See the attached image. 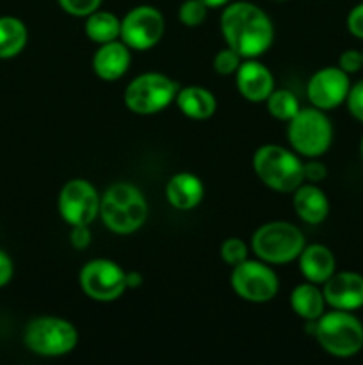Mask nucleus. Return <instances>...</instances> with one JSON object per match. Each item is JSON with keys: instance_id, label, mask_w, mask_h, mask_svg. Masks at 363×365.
I'll return each instance as SVG.
<instances>
[{"instance_id": "nucleus-34", "label": "nucleus", "mask_w": 363, "mask_h": 365, "mask_svg": "<svg viewBox=\"0 0 363 365\" xmlns=\"http://www.w3.org/2000/svg\"><path fill=\"white\" fill-rule=\"evenodd\" d=\"M14 277V264L9 253L0 248V289L6 287Z\"/></svg>"}, {"instance_id": "nucleus-5", "label": "nucleus", "mask_w": 363, "mask_h": 365, "mask_svg": "<svg viewBox=\"0 0 363 365\" xmlns=\"http://www.w3.org/2000/svg\"><path fill=\"white\" fill-rule=\"evenodd\" d=\"M287 138L292 150L306 159H319L330 150L333 143V125L326 110L317 107H305L287 121Z\"/></svg>"}, {"instance_id": "nucleus-3", "label": "nucleus", "mask_w": 363, "mask_h": 365, "mask_svg": "<svg viewBox=\"0 0 363 365\" xmlns=\"http://www.w3.org/2000/svg\"><path fill=\"white\" fill-rule=\"evenodd\" d=\"M253 171L276 192H294L305 182V164L298 153L280 145L260 146L253 155Z\"/></svg>"}, {"instance_id": "nucleus-2", "label": "nucleus", "mask_w": 363, "mask_h": 365, "mask_svg": "<svg viewBox=\"0 0 363 365\" xmlns=\"http://www.w3.org/2000/svg\"><path fill=\"white\" fill-rule=\"evenodd\" d=\"M98 217L112 234H134L148 220L146 196L130 182H116L100 196Z\"/></svg>"}, {"instance_id": "nucleus-36", "label": "nucleus", "mask_w": 363, "mask_h": 365, "mask_svg": "<svg viewBox=\"0 0 363 365\" xmlns=\"http://www.w3.org/2000/svg\"><path fill=\"white\" fill-rule=\"evenodd\" d=\"M203 4L210 7V9H216V7H224L226 4H230L231 0H201Z\"/></svg>"}, {"instance_id": "nucleus-30", "label": "nucleus", "mask_w": 363, "mask_h": 365, "mask_svg": "<svg viewBox=\"0 0 363 365\" xmlns=\"http://www.w3.org/2000/svg\"><path fill=\"white\" fill-rule=\"evenodd\" d=\"M338 68L344 70L345 73H356V71H359L363 68V53L354 48L345 50L338 57Z\"/></svg>"}, {"instance_id": "nucleus-19", "label": "nucleus", "mask_w": 363, "mask_h": 365, "mask_svg": "<svg viewBox=\"0 0 363 365\" xmlns=\"http://www.w3.org/2000/svg\"><path fill=\"white\" fill-rule=\"evenodd\" d=\"M298 260L305 280L315 285H324V282L330 280L331 274L337 271L333 252L324 245H306Z\"/></svg>"}, {"instance_id": "nucleus-11", "label": "nucleus", "mask_w": 363, "mask_h": 365, "mask_svg": "<svg viewBox=\"0 0 363 365\" xmlns=\"http://www.w3.org/2000/svg\"><path fill=\"white\" fill-rule=\"evenodd\" d=\"M166 32L162 13L153 6H135L121 18L120 39L130 50L144 52L153 48Z\"/></svg>"}, {"instance_id": "nucleus-10", "label": "nucleus", "mask_w": 363, "mask_h": 365, "mask_svg": "<svg viewBox=\"0 0 363 365\" xmlns=\"http://www.w3.org/2000/svg\"><path fill=\"white\" fill-rule=\"evenodd\" d=\"M127 271L109 259H93L80 269L78 284L82 292L95 302L109 303L121 298L127 291Z\"/></svg>"}, {"instance_id": "nucleus-32", "label": "nucleus", "mask_w": 363, "mask_h": 365, "mask_svg": "<svg viewBox=\"0 0 363 365\" xmlns=\"http://www.w3.org/2000/svg\"><path fill=\"white\" fill-rule=\"evenodd\" d=\"M347 29L354 38L363 39V2L352 7L347 14Z\"/></svg>"}, {"instance_id": "nucleus-24", "label": "nucleus", "mask_w": 363, "mask_h": 365, "mask_svg": "<svg viewBox=\"0 0 363 365\" xmlns=\"http://www.w3.org/2000/svg\"><path fill=\"white\" fill-rule=\"evenodd\" d=\"M265 103L270 116L278 121H285V123L290 121L301 109L298 96L288 89H274L269 98L265 100Z\"/></svg>"}, {"instance_id": "nucleus-12", "label": "nucleus", "mask_w": 363, "mask_h": 365, "mask_svg": "<svg viewBox=\"0 0 363 365\" xmlns=\"http://www.w3.org/2000/svg\"><path fill=\"white\" fill-rule=\"evenodd\" d=\"M57 209L64 223L91 225L100 214V195L85 178H71L63 185L57 198Z\"/></svg>"}, {"instance_id": "nucleus-29", "label": "nucleus", "mask_w": 363, "mask_h": 365, "mask_svg": "<svg viewBox=\"0 0 363 365\" xmlns=\"http://www.w3.org/2000/svg\"><path fill=\"white\" fill-rule=\"evenodd\" d=\"M345 102H347L349 113H351L356 120L363 123V81L356 82L354 86H351Z\"/></svg>"}, {"instance_id": "nucleus-26", "label": "nucleus", "mask_w": 363, "mask_h": 365, "mask_svg": "<svg viewBox=\"0 0 363 365\" xmlns=\"http://www.w3.org/2000/svg\"><path fill=\"white\" fill-rule=\"evenodd\" d=\"M219 253L223 262L233 267L248 259V246H246V242L242 239L230 237L226 241H223Z\"/></svg>"}, {"instance_id": "nucleus-7", "label": "nucleus", "mask_w": 363, "mask_h": 365, "mask_svg": "<svg viewBox=\"0 0 363 365\" xmlns=\"http://www.w3.org/2000/svg\"><path fill=\"white\" fill-rule=\"evenodd\" d=\"M306 246L305 235L288 221H269L256 228L251 248L267 264H288L301 255Z\"/></svg>"}, {"instance_id": "nucleus-14", "label": "nucleus", "mask_w": 363, "mask_h": 365, "mask_svg": "<svg viewBox=\"0 0 363 365\" xmlns=\"http://www.w3.org/2000/svg\"><path fill=\"white\" fill-rule=\"evenodd\" d=\"M322 294L331 309L354 312L363 307V277L352 271H335L330 280L324 282Z\"/></svg>"}, {"instance_id": "nucleus-16", "label": "nucleus", "mask_w": 363, "mask_h": 365, "mask_svg": "<svg viewBox=\"0 0 363 365\" xmlns=\"http://www.w3.org/2000/svg\"><path fill=\"white\" fill-rule=\"evenodd\" d=\"M132 63V50L121 39L103 43L93 56V71L105 82L120 81Z\"/></svg>"}, {"instance_id": "nucleus-13", "label": "nucleus", "mask_w": 363, "mask_h": 365, "mask_svg": "<svg viewBox=\"0 0 363 365\" xmlns=\"http://www.w3.org/2000/svg\"><path fill=\"white\" fill-rule=\"evenodd\" d=\"M351 81L349 73L338 66H326L317 70L306 86V96L317 109L331 110L347 100Z\"/></svg>"}, {"instance_id": "nucleus-18", "label": "nucleus", "mask_w": 363, "mask_h": 365, "mask_svg": "<svg viewBox=\"0 0 363 365\" xmlns=\"http://www.w3.org/2000/svg\"><path fill=\"white\" fill-rule=\"evenodd\" d=\"M292 205H294V212L298 214L299 220L308 225H320L322 221H326L327 214H330V200H327L326 192L312 182L310 184L302 182L295 189Z\"/></svg>"}, {"instance_id": "nucleus-28", "label": "nucleus", "mask_w": 363, "mask_h": 365, "mask_svg": "<svg viewBox=\"0 0 363 365\" xmlns=\"http://www.w3.org/2000/svg\"><path fill=\"white\" fill-rule=\"evenodd\" d=\"M57 2L64 13L77 18L89 16L102 6V0H57Z\"/></svg>"}, {"instance_id": "nucleus-1", "label": "nucleus", "mask_w": 363, "mask_h": 365, "mask_svg": "<svg viewBox=\"0 0 363 365\" xmlns=\"http://www.w3.org/2000/svg\"><path fill=\"white\" fill-rule=\"evenodd\" d=\"M219 27L226 46L235 50L242 59L263 56L274 41V25L269 14L246 0L224 6Z\"/></svg>"}, {"instance_id": "nucleus-21", "label": "nucleus", "mask_w": 363, "mask_h": 365, "mask_svg": "<svg viewBox=\"0 0 363 365\" xmlns=\"http://www.w3.org/2000/svg\"><path fill=\"white\" fill-rule=\"evenodd\" d=\"M290 309L305 321H317L324 314L326 299L322 291L312 282H305L290 292Z\"/></svg>"}, {"instance_id": "nucleus-23", "label": "nucleus", "mask_w": 363, "mask_h": 365, "mask_svg": "<svg viewBox=\"0 0 363 365\" xmlns=\"http://www.w3.org/2000/svg\"><path fill=\"white\" fill-rule=\"evenodd\" d=\"M84 32L89 41L96 43V45L116 41L121 36V20L114 13L96 9L95 13L85 16Z\"/></svg>"}, {"instance_id": "nucleus-22", "label": "nucleus", "mask_w": 363, "mask_h": 365, "mask_svg": "<svg viewBox=\"0 0 363 365\" xmlns=\"http://www.w3.org/2000/svg\"><path fill=\"white\" fill-rule=\"evenodd\" d=\"M27 25L16 16H0V59H13L27 46Z\"/></svg>"}, {"instance_id": "nucleus-9", "label": "nucleus", "mask_w": 363, "mask_h": 365, "mask_svg": "<svg viewBox=\"0 0 363 365\" xmlns=\"http://www.w3.org/2000/svg\"><path fill=\"white\" fill-rule=\"evenodd\" d=\"M231 289L238 298L251 303L270 302L280 291V280L273 267L263 260L246 259L231 267Z\"/></svg>"}, {"instance_id": "nucleus-17", "label": "nucleus", "mask_w": 363, "mask_h": 365, "mask_svg": "<svg viewBox=\"0 0 363 365\" xmlns=\"http://www.w3.org/2000/svg\"><path fill=\"white\" fill-rule=\"evenodd\" d=\"M205 196V185L201 178L189 171L173 175L166 184V200L174 210L189 212L194 210Z\"/></svg>"}, {"instance_id": "nucleus-38", "label": "nucleus", "mask_w": 363, "mask_h": 365, "mask_svg": "<svg viewBox=\"0 0 363 365\" xmlns=\"http://www.w3.org/2000/svg\"><path fill=\"white\" fill-rule=\"evenodd\" d=\"M362 53H363V52H362Z\"/></svg>"}, {"instance_id": "nucleus-35", "label": "nucleus", "mask_w": 363, "mask_h": 365, "mask_svg": "<svg viewBox=\"0 0 363 365\" xmlns=\"http://www.w3.org/2000/svg\"><path fill=\"white\" fill-rule=\"evenodd\" d=\"M125 280H127V289H137L142 285V274L139 271H127Z\"/></svg>"}, {"instance_id": "nucleus-27", "label": "nucleus", "mask_w": 363, "mask_h": 365, "mask_svg": "<svg viewBox=\"0 0 363 365\" xmlns=\"http://www.w3.org/2000/svg\"><path fill=\"white\" fill-rule=\"evenodd\" d=\"M242 63V57L238 56L235 50H231L230 46L219 50L214 57V70L219 75H231L238 70Z\"/></svg>"}, {"instance_id": "nucleus-6", "label": "nucleus", "mask_w": 363, "mask_h": 365, "mask_svg": "<svg viewBox=\"0 0 363 365\" xmlns=\"http://www.w3.org/2000/svg\"><path fill=\"white\" fill-rule=\"evenodd\" d=\"M23 344L34 355L57 359L73 351L78 344V331L68 319L56 316H39L27 323Z\"/></svg>"}, {"instance_id": "nucleus-25", "label": "nucleus", "mask_w": 363, "mask_h": 365, "mask_svg": "<svg viewBox=\"0 0 363 365\" xmlns=\"http://www.w3.org/2000/svg\"><path fill=\"white\" fill-rule=\"evenodd\" d=\"M210 7L201 0H184L178 7V20L185 27H199L205 24Z\"/></svg>"}, {"instance_id": "nucleus-8", "label": "nucleus", "mask_w": 363, "mask_h": 365, "mask_svg": "<svg viewBox=\"0 0 363 365\" xmlns=\"http://www.w3.org/2000/svg\"><path fill=\"white\" fill-rule=\"evenodd\" d=\"M178 84L159 71H146L137 75L125 89V106L139 116H152L174 102Z\"/></svg>"}, {"instance_id": "nucleus-31", "label": "nucleus", "mask_w": 363, "mask_h": 365, "mask_svg": "<svg viewBox=\"0 0 363 365\" xmlns=\"http://www.w3.org/2000/svg\"><path fill=\"white\" fill-rule=\"evenodd\" d=\"M70 242L75 250L82 252L91 245V230L89 225H71L70 227Z\"/></svg>"}, {"instance_id": "nucleus-4", "label": "nucleus", "mask_w": 363, "mask_h": 365, "mask_svg": "<svg viewBox=\"0 0 363 365\" xmlns=\"http://www.w3.org/2000/svg\"><path fill=\"white\" fill-rule=\"evenodd\" d=\"M313 337L327 355L349 359L362 351L363 324L352 312L333 309L315 321Z\"/></svg>"}, {"instance_id": "nucleus-15", "label": "nucleus", "mask_w": 363, "mask_h": 365, "mask_svg": "<svg viewBox=\"0 0 363 365\" xmlns=\"http://www.w3.org/2000/svg\"><path fill=\"white\" fill-rule=\"evenodd\" d=\"M235 86L242 98H246L248 102H265L270 93L274 91L273 71L260 61L246 59L235 71Z\"/></svg>"}, {"instance_id": "nucleus-33", "label": "nucleus", "mask_w": 363, "mask_h": 365, "mask_svg": "<svg viewBox=\"0 0 363 365\" xmlns=\"http://www.w3.org/2000/svg\"><path fill=\"white\" fill-rule=\"evenodd\" d=\"M327 170L322 163L315 159H310V163L305 164V180L312 182V184H319L326 178Z\"/></svg>"}, {"instance_id": "nucleus-37", "label": "nucleus", "mask_w": 363, "mask_h": 365, "mask_svg": "<svg viewBox=\"0 0 363 365\" xmlns=\"http://www.w3.org/2000/svg\"><path fill=\"white\" fill-rule=\"evenodd\" d=\"M359 155H362V160H363V138H362V143H359Z\"/></svg>"}, {"instance_id": "nucleus-20", "label": "nucleus", "mask_w": 363, "mask_h": 365, "mask_svg": "<svg viewBox=\"0 0 363 365\" xmlns=\"http://www.w3.org/2000/svg\"><path fill=\"white\" fill-rule=\"evenodd\" d=\"M174 103L178 106L180 113L191 120L203 121L214 116L217 109V100L210 89L201 86H185L177 93Z\"/></svg>"}]
</instances>
